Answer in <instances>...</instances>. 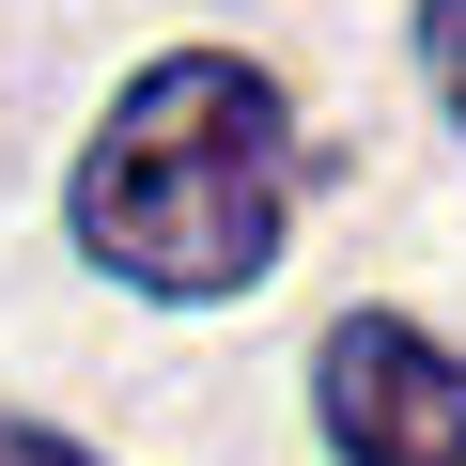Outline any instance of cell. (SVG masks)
<instances>
[{"mask_svg":"<svg viewBox=\"0 0 466 466\" xmlns=\"http://www.w3.org/2000/svg\"><path fill=\"white\" fill-rule=\"evenodd\" d=\"M296 233V125L280 78L233 47H171L156 78H125V109L78 156V249L171 311H218L280 265Z\"/></svg>","mask_w":466,"mask_h":466,"instance_id":"6da1fadb","label":"cell"},{"mask_svg":"<svg viewBox=\"0 0 466 466\" xmlns=\"http://www.w3.org/2000/svg\"><path fill=\"white\" fill-rule=\"evenodd\" d=\"M327 435L358 466H466V358L420 342L404 311H342L327 327Z\"/></svg>","mask_w":466,"mask_h":466,"instance_id":"7a4b0ae2","label":"cell"},{"mask_svg":"<svg viewBox=\"0 0 466 466\" xmlns=\"http://www.w3.org/2000/svg\"><path fill=\"white\" fill-rule=\"evenodd\" d=\"M420 63H435V94H451V125H466V0H420Z\"/></svg>","mask_w":466,"mask_h":466,"instance_id":"3957f363","label":"cell"},{"mask_svg":"<svg viewBox=\"0 0 466 466\" xmlns=\"http://www.w3.org/2000/svg\"><path fill=\"white\" fill-rule=\"evenodd\" d=\"M0 466H94L78 435H47V420H0Z\"/></svg>","mask_w":466,"mask_h":466,"instance_id":"277c9868","label":"cell"}]
</instances>
